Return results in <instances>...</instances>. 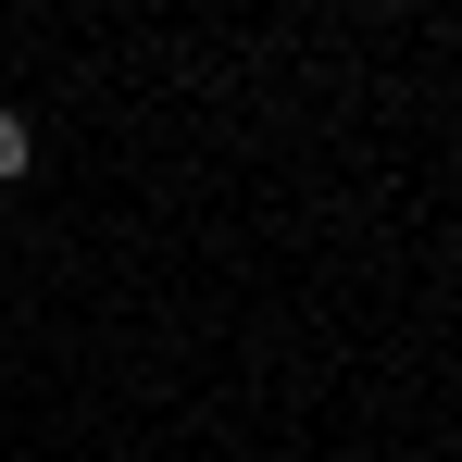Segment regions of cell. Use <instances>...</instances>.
<instances>
[{"instance_id": "cell-1", "label": "cell", "mask_w": 462, "mask_h": 462, "mask_svg": "<svg viewBox=\"0 0 462 462\" xmlns=\"http://www.w3.org/2000/svg\"><path fill=\"white\" fill-rule=\"evenodd\" d=\"M25 151H38V138H25V113H0V175H25Z\"/></svg>"}]
</instances>
